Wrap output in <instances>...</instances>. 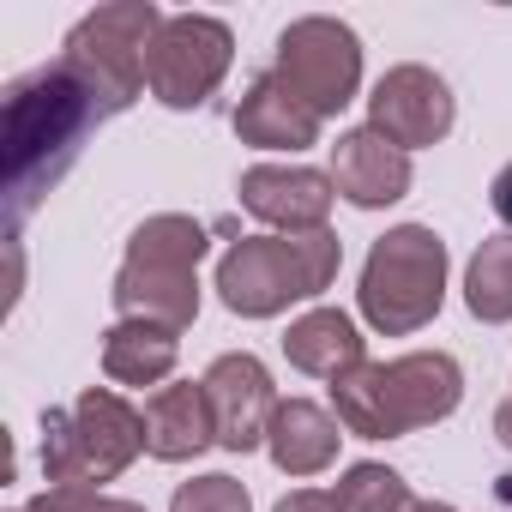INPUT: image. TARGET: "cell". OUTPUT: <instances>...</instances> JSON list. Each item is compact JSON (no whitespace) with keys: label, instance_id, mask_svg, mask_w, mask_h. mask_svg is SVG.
<instances>
[{"label":"cell","instance_id":"1","mask_svg":"<svg viewBox=\"0 0 512 512\" xmlns=\"http://www.w3.org/2000/svg\"><path fill=\"white\" fill-rule=\"evenodd\" d=\"M97 121H103V103L61 61L7 91V187L19 211L37 205V193L73 163L79 139Z\"/></svg>","mask_w":512,"mask_h":512},{"label":"cell","instance_id":"2","mask_svg":"<svg viewBox=\"0 0 512 512\" xmlns=\"http://www.w3.org/2000/svg\"><path fill=\"white\" fill-rule=\"evenodd\" d=\"M458 398H464V374L440 350H416V356H398V362H362L356 374H344L332 386L338 422L356 440L416 434V428L452 416Z\"/></svg>","mask_w":512,"mask_h":512},{"label":"cell","instance_id":"3","mask_svg":"<svg viewBox=\"0 0 512 512\" xmlns=\"http://www.w3.org/2000/svg\"><path fill=\"white\" fill-rule=\"evenodd\" d=\"M344 247L332 229H308V235H247L223 253L217 266V290L223 308L241 320H272L290 302L320 296L338 278Z\"/></svg>","mask_w":512,"mask_h":512},{"label":"cell","instance_id":"4","mask_svg":"<svg viewBox=\"0 0 512 512\" xmlns=\"http://www.w3.org/2000/svg\"><path fill=\"white\" fill-rule=\"evenodd\" d=\"M199 260H205V229L193 217H151L133 229L127 260L115 272V308L121 320H151V326H193L199 314Z\"/></svg>","mask_w":512,"mask_h":512},{"label":"cell","instance_id":"5","mask_svg":"<svg viewBox=\"0 0 512 512\" xmlns=\"http://www.w3.org/2000/svg\"><path fill=\"white\" fill-rule=\"evenodd\" d=\"M145 446V416L109 386L79 392V404L43 416V476L49 488H91L121 476Z\"/></svg>","mask_w":512,"mask_h":512},{"label":"cell","instance_id":"6","mask_svg":"<svg viewBox=\"0 0 512 512\" xmlns=\"http://www.w3.org/2000/svg\"><path fill=\"white\" fill-rule=\"evenodd\" d=\"M446 302V241L422 223H404L374 241L368 266H362V314L386 332L404 338L428 326Z\"/></svg>","mask_w":512,"mask_h":512},{"label":"cell","instance_id":"7","mask_svg":"<svg viewBox=\"0 0 512 512\" xmlns=\"http://www.w3.org/2000/svg\"><path fill=\"white\" fill-rule=\"evenodd\" d=\"M163 31V13L133 0V7H103L91 13L67 49H61V67L103 103V115H121L139 91H145V55Z\"/></svg>","mask_w":512,"mask_h":512},{"label":"cell","instance_id":"8","mask_svg":"<svg viewBox=\"0 0 512 512\" xmlns=\"http://www.w3.org/2000/svg\"><path fill=\"white\" fill-rule=\"evenodd\" d=\"M278 79L326 121L338 115L356 85H362V43L350 25L338 19H296L284 37H278Z\"/></svg>","mask_w":512,"mask_h":512},{"label":"cell","instance_id":"9","mask_svg":"<svg viewBox=\"0 0 512 512\" xmlns=\"http://www.w3.org/2000/svg\"><path fill=\"white\" fill-rule=\"evenodd\" d=\"M229 25L205 19V13H181V19H163L151 55H145V85L157 103L169 109H199L223 73H229Z\"/></svg>","mask_w":512,"mask_h":512},{"label":"cell","instance_id":"10","mask_svg":"<svg viewBox=\"0 0 512 512\" xmlns=\"http://www.w3.org/2000/svg\"><path fill=\"white\" fill-rule=\"evenodd\" d=\"M199 386H205V404H211V422H217V446L253 452L272 434L278 392H272V374L260 368V356H217Z\"/></svg>","mask_w":512,"mask_h":512},{"label":"cell","instance_id":"11","mask_svg":"<svg viewBox=\"0 0 512 512\" xmlns=\"http://www.w3.org/2000/svg\"><path fill=\"white\" fill-rule=\"evenodd\" d=\"M368 115H374L368 127H374L380 139H392L398 151H416V145H434V139L452 133V91H446V79L428 73V67H392V73L374 85Z\"/></svg>","mask_w":512,"mask_h":512},{"label":"cell","instance_id":"12","mask_svg":"<svg viewBox=\"0 0 512 512\" xmlns=\"http://www.w3.org/2000/svg\"><path fill=\"white\" fill-rule=\"evenodd\" d=\"M241 205L260 217V223H278L290 235H308V229H326V211H332V175L320 169H247L241 175Z\"/></svg>","mask_w":512,"mask_h":512},{"label":"cell","instance_id":"13","mask_svg":"<svg viewBox=\"0 0 512 512\" xmlns=\"http://www.w3.org/2000/svg\"><path fill=\"white\" fill-rule=\"evenodd\" d=\"M332 187L362 211L392 205V199L410 193V157L392 139H380L374 127H356L332 145Z\"/></svg>","mask_w":512,"mask_h":512},{"label":"cell","instance_id":"14","mask_svg":"<svg viewBox=\"0 0 512 512\" xmlns=\"http://www.w3.org/2000/svg\"><path fill=\"white\" fill-rule=\"evenodd\" d=\"M235 133L247 145H260V151H302L320 139V115L278 79V73H260L247 85L241 109H235Z\"/></svg>","mask_w":512,"mask_h":512},{"label":"cell","instance_id":"15","mask_svg":"<svg viewBox=\"0 0 512 512\" xmlns=\"http://www.w3.org/2000/svg\"><path fill=\"white\" fill-rule=\"evenodd\" d=\"M217 440V422H211V404H205V386H157L145 398V452L151 458H199L205 446Z\"/></svg>","mask_w":512,"mask_h":512},{"label":"cell","instance_id":"16","mask_svg":"<svg viewBox=\"0 0 512 512\" xmlns=\"http://www.w3.org/2000/svg\"><path fill=\"white\" fill-rule=\"evenodd\" d=\"M284 356H290V368H302V374L338 386L344 374L362 368V332H356L350 314H338V308H314V314H302V320L284 332Z\"/></svg>","mask_w":512,"mask_h":512},{"label":"cell","instance_id":"17","mask_svg":"<svg viewBox=\"0 0 512 512\" xmlns=\"http://www.w3.org/2000/svg\"><path fill=\"white\" fill-rule=\"evenodd\" d=\"M338 428H344V422H332L320 404L290 398V404H278L266 446H272V458H278L284 476H320V470L338 458V440H344Z\"/></svg>","mask_w":512,"mask_h":512},{"label":"cell","instance_id":"18","mask_svg":"<svg viewBox=\"0 0 512 512\" xmlns=\"http://www.w3.org/2000/svg\"><path fill=\"white\" fill-rule=\"evenodd\" d=\"M175 368V332L151 320H121L103 338V374L121 386H157Z\"/></svg>","mask_w":512,"mask_h":512},{"label":"cell","instance_id":"19","mask_svg":"<svg viewBox=\"0 0 512 512\" xmlns=\"http://www.w3.org/2000/svg\"><path fill=\"white\" fill-rule=\"evenodd\" d=\"M464 302L476 320L500 326L512 320V235H488L476 247V260H470V278H464Z\"/></svg>","mask_w":512,"mask_h":512},{"label":"cell","instance_id":"20","mask_svg":"<svg viewBox=\"0 0 512 512\" xmlns=\"http://www.w3.org/2000/svg\"><path fill=\"white\" fill-rule=\"evenodd\" d=\"M332 500L338 512H410V482L386 464H350Z\"/></svg>","mask_w":512,"mask_h":512},{"label":"cell","instance_id":"21","mask_svg":"<svg viewBox=\"0 0 512 512\" xmlns=\"http://www.w3.org/2000/svg\"><path fill=\"white\" fill-rule=\"evenodd\" d=\"M169 512H247V488L235 476H193L175 488Z\"/></svg>","mask_w":512,"mask_h":512},{"label":"cell","instance_id":"22","mask_svg":"<svg viewBox=\"0 0 512 512\" xmlns=\"http://www.w3.org/2000/svg\"><path fill=\"white\" fill-rule=\"evenodd\" d=\"M31 512H145V506H133V500H109V494H97V488H49Z\"/></svg>","mask_w":512,"mask_h":512},{"label":"cell","instance_id":"23","mask_svg":"<svg viewBox=\"0 0 512 512\" xmlns=\"http://www.w3.org/2000/svg\"><path fill=\"white\" fill-rule=\"evenodd\" d=\"M278 512H338V500H332V494H314V488H302V494H290Z\"/></svg>","mask_w":512,"mask_h":512},{"label":"cell","instance_id":"24","mask_svg":"<svg viewBox=\"0 0 512 512\" xmlns=\"http://www.w3.org/2000/svg\"><path fill=\"white\" fill-rule=\"evenodd\" d=\"M494 211H500V223L512 229V163L494 175Z\"/></svg>","mask_w":512,"mask_h":512},{"label":"cell","instance_id":"25","mask_svg":"<svg viewBox=\"0 0 512 512\" xmlns=\"http://www.w3.org/2000/svg\"><path fill=\"white\" fill-rule=\"evenodd\" d=\"M494 434L512 446V404H500V410H494Z\"/></svg>","mask_w":512,"mask_h":512},{"label":"cell","instance_id":"26","mask_svg":"<svg viewBox=\"0 0 512 512\" xmlns=\"http://www.w3.org/2000/svg\"><path fill=\"white\" fill-rule=\"evenodd\" d=\"M410 512H458V506H440V500H410Z\"/></svg>","mask_w":512,"mask_h":512}]
</instances>
